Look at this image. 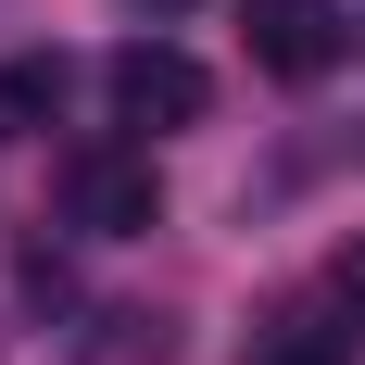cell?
I'll return each instance as SVG.
<instances>
[{
	"mask_svg": "<svg viewBox=\"0 0 365 365\" xmlns=\"http://www.w3.org/2000/svg\"><path fill=\"white\" fill-rule=\"evenodd\" d=\"M101 88H113V126H139V139H177V126L215 113V76L189 63L177 38H126V51L101 63Z\"/></svg>",
	"mask_w": 365,
	"mask_h": 365,
	"instance_id": "obj_1",
	"label": "cell"
},
{
	"mask_svg": "<svg viewBox=\"0 0 365 365\" xmlns=\"http://www.w3.org/2000/svg\"><path fill=\"white\" fill-rule=\"evenodd\" d=\"M63 215L88 227V240H139V227H164V177H151V151H139V139L63 151Z\"/></svg>",
	"mask_w": 365,
	"mask_h": 365,
	"instance_id": "obj_2",
	"label": "cell"
},
{
	"mask_svg": "<svg viewBox=\"0 0 365 365\" xmlns=\"http://www.w3.org/2000/svg\"><path fill=\"white\" fill-rule=\"evenodd\" d=\"M240 38H252V63L290 76V88L340 63V13H328V0H240Z\"/></svg>",
	"mask_w": 365,
	"mask_h": 365,
	"instance_id": "obj_3",
	"label": "cell"
},
{
	"mask_svg": "<svg viewBox=\"0 0 365 365\" xmlns=\"http://www.w3.org/2000/svg\"><path fill=\"white\" fill-rule=\"evenodd\" d=\"M353 315H340L328 290H290V302H264V328H252V365H353Z\"/></svg>",
	"mask_w": 365,
	"mask_h": 365,
	"instance_id": "obj_4",
	"label": "cell"
},
{
	"mask_svg": "<svg viewBox=\"0 0 365 365\" xmlns=\"http://www.w3.org/2000/svg\"><path fill=\"white\" fill-rule=\"evenodd\" d=\"M63 113V51H13L0 63V139H38Z\"/></svg>",
	"mask_w": 365,
	"mask_h": 365,
	"instance_id": "obj_5",
	"label": "cell"
},
{
	"mask_svg": "<svg viewBox=\"0 0 365 365\" xmlns=\"http://www.w3.org/2000/svg\"><path fill=\"white\" fill-rule=\"evenodd\" d=\"M315 290H328L340 315H353V340H365V240H340V252H328V277H315Z\"/></svg>",
	"mask_w": 365,
	"mask_h": 365,
	"instance_id": "obj_6",
	"label": "cell"
},
{
	"mask_svg": "<svg viewBox=\"0 0 365 365\" xmlns=\"http://www.w3.org/2000/svg\"><path fill=\"white\" fill-rule=\"evenodd\" d=\"M13 277H26V302H76V277H63V252H51V240H26V252H13Z\"/></svg>",
	"mask_w": 365,
	"mask_h": 365,
	"instance_id": "obj_7",
	"label": "cell"
}]
</instances>
